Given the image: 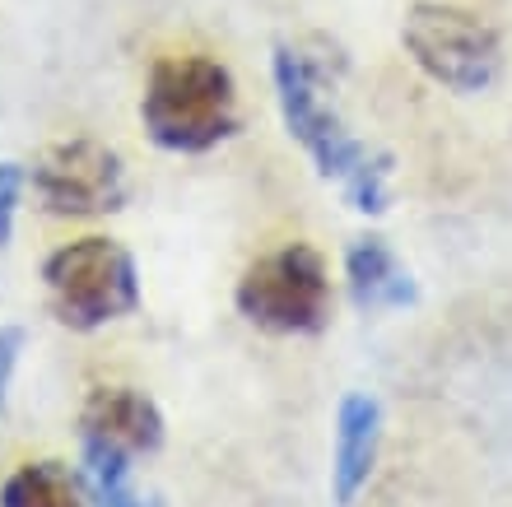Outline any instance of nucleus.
Listing matches in <instances>:
<instances>
[{"instance_id":"obj_1","label":"nucleus","mask_w":512,"mask_h":507,"mask_svg":"<svg viewBox=\"0 0 512 507\" xmlns=\"http://www.w3.org/2000/svg\"><path fill=\"white\" fill-rule=\"evenodd\" d=\"M270 80H275V103H280L284 131L289 140L303 145V154L312 159V168L336 182V191L345 196L354 214H378L391 210V154L373 149L368 140L350 131V121L340 117L336 80L326 61L303 47V42H275L270 52Z\"/></svg>"},{"instance_id":"obj_2","label":"nucleus","mask_w":512,"mask_h":507,"mask_svg":"<svg viewBox=\"0 0 512 507\" xmlns=\"http://www.w3.org/2000/svg\"><path fill=\"white\" fill-rule=\"evenodd\" d=\"M140 126H145L149 145L177 159H196V154L229 145L243 131V103H238L233 70L205 52L159 56L140 94Z\"/></svg>"},{"instance_id":"obj_3","label":"nucleus","mask_w":512,"mask_h":507,"mask_svg":"<svg viewBox=\"0 0 512 507\" xmlns=\"http://www.w3.org/2000/svg\"><path fill=\"white\" fill-rule=\"evenodd\" d=\"M401 47L429 84L457 98H480L503 80L508 47L485 14L447 0H415L401 19Z\"/></svg>"},{"instance_id":"obj_4","label":"nucleus","mask_w":512,"mask_h":507,"mask_svg":"<svg viewBox=\"0 0 512 507\" xmlns=\"http://www.w3.org/2000/svg\"><path fill=\"white\" fill-rule=\"evenodd\" d=\"M47 307L70 331H103L140 312V266L117 238H75L42 261Z\"/></svg>"},{"instance_id":"obj_5","label":"nucleus","mask_w":512,"mask_h":507,"mask_svg":"<svg viewBox=\"0 0 512 507\" xmlns=\"http://www.w3.org/2000/svg\"><path fill=\"white\" fill-rule=\"evenodd\" d=\"M233 303L256 331L317 335L331 321V266L312 242H284L238 275Z\"/></svg>"},{"instance_id":"obj_6","label":"nucleus","mask_w":512,"mask_h":507,"mask_svg":"<svg viewBox=\"0 0 512 507\" xmlns=\"http://www.w3.org/2000/svg\"><path fill=\"white\" fill-rule=\"evenodd\" d=\"M28 191L56 219H98L117 214L131 201V173L126 159L94 135H70L38 149L28 168Z\"/></svg>"},{"instance_id":"obj_7","label":"nucleus","mask_w":512,"mask_h":507,"mask_svg":"<svg viewBox=\"0 0 512 507\" xmlns=\"http://www.w3.org/2000/svg\"><path fill=\"white\" fill-rule=\"evenodd\" d=\"M80 438L117 447L126 456H154L168 442V419H163L159 401L149 391L112 382V387H94L84 396Z\"/></svg>"},{"instance_id":"obj_8","label":"nucleus","mask_w":512,"mask_h":507,"mask_svg":"<svg viewBox=\"0 0 512 507\" xmlns=\"http://www.w3.org/2000/svg\"><path fill=\"white\" fill-rule=\"evenodd\" d=\"M382 452V401L368 391H345L336 405V442H331V503L354 507L368 489Z\"/></svg>"},{"instance_id":"obj_9","label":"nucleus","mask_w":512,"mask_h":507,"mask_svg":"<svg viewBox=\"0 0 512 507\" xmlns=\"http://www.w3.org/2000/svg\"><path fill=\"white\" fill-rule=\"evenodd\" d=\"M345 289L359 312H405L419 303L415 270L378 233H364L345 247Z\"/></svg>"},{"instance_id":"obj_10","label":"nucleus","mask_w":512,"mask_h":507,"mask_svg":"<svg viewBox=\"0 0 512 507\" xmlns=\"http://www.w3.org/2000/svg\"><path fill=\"white\" fill-rule=\"evenodd\" d=\"M80 484L94 507H168L163 498L145 494L135 484V456L117 452V447H103V442L80 438Z\"/></svg>"},{"instance_id":"obj_11","label":"nucleus","mask_w":512,"mask_h":507,"mask_svg":"<svg viewBox=\"0 0 512 507\" xmlns=\"http://www.w3.org/2000/svg\"><path fill=\"white\" fill-rule=\"evenodd\" d=\"M0 507H94L80 475L61 461H28L0 484Z\"/></svg>"},{"instance_id":"obj_12","label":"nucleus","mask_w":512,"mask_h":507,"mask_svg":"<svg viewBox=\"0 0 512 507\" xmlns=\"http://www.w3.org/2000/svg\"><path fill=\"white\" fill-rule=\"evenodd\" d=\"M24 191H28V168L14 159H0V247H10V238H14Z\"/></svg>"},{"instance_id":"obj_13","label":"nucleus","mask_w":512,"mask_h":507,"mask_svg":"<svg viewBox=\"0 0 512 507\" xmlns=\"http://www.w3.org/2000/svg\"><path fill=\"white\" fill-rule=\"evenodd\" d=\"M24 349H28V331L19 321H5V326H0V419L10 410V387H14V373H19Z\"/></svg>"}]
</instances>
